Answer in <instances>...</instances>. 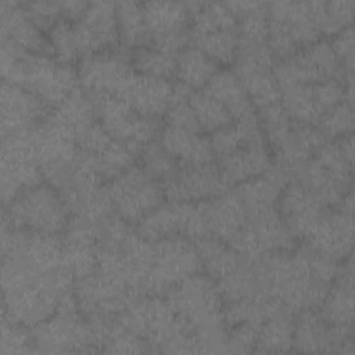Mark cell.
I'll use <instances>...</instances> for the list:
<instances>
[{
	"mask_svg": "<svg viewBox=\"0 0 355 355\" xmlns=\"http://www.w3.org/2000/svg\"><path fill=\"white\" fill-rule=\"evenodd\" d=\"M258 270L262 294L280 300L293 312L319 308L330 288L315 276L305 245L262 257Z\"/></svg>",
	"mask_w": 355,
	"mask_h": 355,
	"instance_id": "obj_1",
	"label": "cell"
},
{
	"mask_svg": "<svg viewBox=\"0 0 355 355\" xmlns=\"http://www.w3.org/2000/svg\"><path fill=\"white\" fill-rule=\"evenodd\" d=\"M0 67L3 80L18 85L47 105L60 104L79 85L78 69L47 54L29 53L10 40L1 39Z\"/></svg>",
	"mask_w": 355,
	"mask_h": 355,
	"instance_id": "obj_2",
	"label": "cell"
},
{
	"mask_svg": "<svg viewBox=\"0 0 355 355\" xmlns=\"http://www.w3.org/2000/svg\"><path fill=\"white\" fill-rule=\"evenodd\" d=\"M69 209L60 191L49 183L24 189L10 202L4 218L14 226L33 233H62L69 222Z\"/></svg>",
	"mask_w": 355,
	"mask_h": 355,
	"instance_id": "obj_3",
	"label": "cell"
},
{
	"mask_svg": "<svg viewBox=\"0 0 355 355\" xmlns=\"http://www.w3.org/2000/svg\"><path fill=\"white\" fill-rule=\"evenodd\" d=\"M166 301L193 333L209 326L222 324L223 298L219 288L208 275L194 273L166 293Z\"/></svg>",
	"mask_w": 355,
	"mask_h": 355,
	"instance_id": "obj_4",
	"label": "cell"
},
{
	"mask_svg": "<svg viewBox=\"0 0 355 355\" xmlns=\"http://www.w3.org/2000/svg\"><path fill=\"white\" fill-rule=\"evenodd\" d=\"M153 244L147 295L166 294L173 286L200 272L201 262L194 241L184 237H169L153 241Z\"/></svg>",
	"mask_w": 355,
	"mask_h": 355,
	"instance_id": "obj_5",
	"label": "cell"
},
{
	"mask_svg": "<svg viewBox=\"0 0 355 355\" xmlns=\"http://www.w3.org/2000/svg\"><path fill=\"white\" fill-rule=\"evenodd\" d=\"M104 190L112 211L128 222H137L165 198L159 182L148 176L141 166H130L111 179Z\"/></svg>",
	"mask_w": 355,
	"mask_h": 355,
	"instance_id": "obj_6",
	"label": "cell"
},
{
	"mask_svg": "<svg viewBox=\"0 0 355 355\" xmlns=\"http://www.w3.org/2000/svg\"><path fill=\"white\" fill-rule=\"evenodd\" d=\"M0 187L4 204L18 193L39 184L43 173L36 158L31 130L3 135Z\"/></svg>",
	"mask_w": 355,
	"mask_h": 355,
	"instance_id": "obj_7",
	"label": "cell"
},
{
	"mask_svg": "<svg viewBox=\"0 0 355 355\" xmlns=\"http://www.w3.org/2000/svg\"><path fill=\"white\" fill-rule=\"evenodd\" d=\"M89 97L92 98L96 118L111 137L139 151L147 143L153 141L158 129L155 118L140 115L125 100L116 96L89 94Z\"/></svg>",
	"mask_w": 355,
	"mask_h": 355,
	"instance_id": "obj_8",
	"label": "cell"
},
{
	"mask_svg": "<svg viewBox=\"0 0 355 355\" xmlns=\"http://www.w3.org/2000/svg\"><path fill=\"white\" fill-rule=\"evenodd\" d=\"M35 349L39 352H89L98 351L93 330L79 311H55L36 324L32 331Z\"/></svg>",
	"mask_w": 355,
	"mask_h": 355,
	"instance_id": "obj_9",
	"label": "cell"
},
{
	"mask_svg": "<svg viewBox=\"0 0 355 355\" xmlns=\"http://www.w3.org/2000/svg\"><path fill=\"white\" fill-rule=\"evenodd\" d=\"M151 46L178 55L187 47L190 35V8L180 1L143 3Z\"/></svg>",
	"mask_w": 355,
	"mask_h": 355,
	"instance_id": "obj_10",
	"label": "cell"
},
{
	"mask_svg": "<svg viewBox=\"0 0 355 355\" xmlns=\"http://www.w3.org/2000/svg\"><path fill=\"white\" fill-rule=\"evenodd\" d=\"M136 71L122 54L104 50L79 60V85L89 94H111L121 97Z\"/></svg>",
	"mask_w": 355,
	"mask_h": 355,
	"instance_id": "obj_11",
	"label": "cell"
},
{
	"mask_svg": "<svg viewBox=\"0 0 355 355\" xmlns=\"http://www.w3.org/2000/svg\"><path fill=\"white\" fill-rule=\"evenodd\" d=\"M75 297L78 308L86 319H111L139 295H135L121 282L96 270L76 280Z\"/></svg>",
	"mask_w": 355,
	"mask_h": 355,
	"instance_id": "obj_12",
	"label": "cell"
},
{
	"mask_svg": "<svg viewBox=\"0 0 355 355\" xmlns=\"http://www.w3.org/2000/svg\"><path fill=\"white\" fill-rule=\"evenodd\" d=\"M304 243V245L337 261H345L351 255L354 244L352 191L344 197L340 207L326 208L320 214Z\"/></svg>",
	"mask_w": 355,
	"mask_h": 355,
	"instance_id": "obj_13",
	"label": "cell"
},
{
	"mask_svg": "<svg viewBox=\"0 0 355 355\" xmlns=\"http://www.w3.org/2000/svg\"><path fill=\"white\" fill-rule=\"evenodd\" d=\"M293 347L304 352H354L352 327L331 326L313 309L300 311L294 320Z\"/></svg>",
	"mask_w": 355,
	"mask_h": 355,
	"instance_id": "obj_14",
	"label": "cell"
},
{
	"mask_svg": "<svg viewBox=\"0 0 355 355\" xmlns=\"http://www.w3.org/2000/svg\"><path fill=\"white\" fill-rule=\"evenodd\" d=\"M220 171L212 162L204 165H183L162 183L168 201H208L226 191Z\"/></svg>",
	"mask_w": 355,
	"mask_h": 355,
	"instance_id": "obj_15",
	"label": "cell"
},
{
	"mask_svg": "<svg viewBox=\"0 0 355 355\" xmlns=\"http://www.w3.org/2000/svg\"><path fill=\"white\" fill-rule=\"evenodd\" d=\"M80 57L110 50L119 37L115 3L92 1L80 19L73 22Z\"/></svg>",
	"mask_w": 355,
	"mask_h": 355,
	"instance_id": "obj_16",
	"label": "cell"
},
{
	"mask_svg": "<svg viewBox=\"0 0 355 355\" xmlns=\"http://www.w3.org/2000/svg\"><path fill=\"white\" fill-rule=\"evenodd\" d=\"M0 103L3 135L28 132L49 115L47 104L40 97L6 80L1 83Z\"/></svg>",
	"mask_w": 355,
	"mask_h": 355,
	"instance_id": "obj_17",
	"label": "cell"
},
{
	"mask_svg": "<svg viewBox=\"0 0 355 355\" xmlns=\"http://www.w3.org/2000/svg\"><path fill=\"white\" fill-rule=\"evenodd\" d=\"M175 85L169 79L137 73L133 76L121 98L140 115L157 118L166 114L173 100Z\"/></svg>",
	"mask_w": 355,
	"mask_h": 355,
	"instance_id": "obj_18",
	"label": "cell"
},
{
	"mask_svg": "<svg viewBox=\"0 0 355 355\" xmlns=\"http://www.w3.org/2000/svg\"><path fill=\"white\" fill-rule=\"evenodd\" d=\"M0 26L1 39L12 42L29 53L44 54L50 47L43 31L29 18L24 6L17 1H0Z\"/></svg>",
	"mask_w": 355,
	"mask_h": 355,
	"instance_id": "obj_19",
	"label": "cell"
},
{
	"mask_svg": "<svg viewBox=\"0 0 355 355\" xmlns=\"http://www.w3.org/2000/svg\"><path fill=\"white\" fill-rule=\"evenodd\" d=\"M288 182L287 172L279 165H272L265 173L237 184L234 193L243 202L248 216L277 208L279 197Z\"/></svg>",
	"mask_w": 355,
	"mask_h": 355,
	"instance_id": "obj_20",
	"label": "cell"
},
{
	"mask_svg": "<svg viewBox=\"0 0 355 355\" xmlns=\"http://www.w3.org/2000/svg\"><path fill=\"white\" fill-rule=\"evenodd\" d=\"M272 166V158L265 141L250 143L222 158L219 171L225 183L237 186L265 173Z\"/></svg>",
	"mask_w": 355,
	"mask_h": 355,
	"instance_id": "obj_21",
	"label": "cell"
},
{
	"mask_svg": "<svg viewBox=\"0 0 355 355\" xmlns=\"http://www.w3.org/2000/svg\"><path fill=\"white\" fill-rule=\"evenodd\" d=\"M320 318L331 326L352 327L354 320V270L352 259L344 261V266L330 286L326 297L318 308Z\"/></svg>",
	"mask_w": 355,
	"mask_h": 355,
	"instance_id": "obj_22",
	"label": "cell"
},
{
	"mask_svg": "<svg viewBox=\"0 0 355 355\" xmlns=\"http://www.w3.org/2000/svg\"><path fill=\"white\" fill-rule=\"evenodd\" d=\"M204 211L209 236L225 243H229L247 222L245 208L234 191H225L215 198L204 201Z\"/></svg>",
	"mask_w": 355,
	"mask_h": 355,
	"instance_id": "obj_23",
	"label": "cell"
},
{
	"mask_svg": "<svg viewBox=\"0 0 355 355\" xmlns=\"http://www.w3.org/2000/svg\"><path fill=\"white\" fill-rule=\"evenodd\" d=\"M159 143L183 165L209 164L215 155L209 137L171 125L161 130Z\"/></svg>",
	"mask_w": 355,
	"mask_h": 355,
	"instance_id": "obj_24",
	"label": "cell"
},
{
	"mask_svg": "<svg viewBox=\"0 0 355 355\" xmlns=\"http://www.w3.org/2000/svg\"><path fill=\"white\" fill-rule=\"evenodd\" d=\"M268 18L283 22L300 49L320 39L309 1H273L268 4Z\"/></svg>",
	"mask_w": 355,
	"mask_h": 355,
	"instance_id": "obj_25",
	"label": "cell"
},
{
	"mask_svg": "<svg viewBox=\"0 0 355 355\" xmlns=\"http://www.w3.org/2000/svg\"><path fill=\"white\" fill-rule=\"evenodd\" d=\"M202 90L225 105L236 121L255 114L254 104L233 69H218Z\"/></svg>",
	"mask_w": 355,
	"mask_h": 355,
	"instance_id": "obj_26",
	"label": "cell"
},
{
	"mask_svg": "<svg viewBox=\"0 0 355 355\" xmlns=\"http://www.w3.org/2000/svg\"><path fill=\"white\" fill-rule=\"evenodd\" d=\"M294 319L293 311L280 300H276L269 316L259 329L255 351L284 352L293 348Z\"/></svg>",
	"mask_w": 355,
	"mask_h": 355,
	"instance_id": "obj_27",
	"label": "cell"
},
{
	"mask_svg": "<svg viewBox=\"0 0 355 355\" xmlns=\"http://www.w3.org/2000/svg\"><path fill=\"white\" fill-rule=\"evenodd\" d=\"M201 266L212 280H219L232 270H234L244 259L227 243L214 237L205 236L194 241Z\"/></svg>",
	"mask_w": 355,
	"mask_h": 355,
	"instance_id": "obj_28",
	"label": "cell"
},
{
	"mask_svg": "<svg viewBox=\"0 0 355 355\" xmlns=\"http://www.w3.org/2000/svg\"><path fill=\"white\" fill-rule=\"evenodd\" d=\"M218 71V64L196 46H187L176 55L179 82L193 89H204Z\"/></svg>",
	"mask_w": 355,
	"mask_h": 355,
	"instance_id": "obj_29",
	"label": "cell"
},
{
	"mask_svg": "<svg viewBox=\"0 0 355 355\" xmlns=\"http://www.w3.org/2000/svg\"><path fill=\"white\" fill-rule=\"evenodd\" d=\"M136 232L148 241L182 237L178 204L175 201L159 204L137 220Z\"/></svg>",
	"mask_w": 355,
	"mask_h": 355,
	"instance_id": "obj_30",
	"label": "cell"
},
{
	"mask_svg": "<svg viewBox=\"0 0 355 355\" xmlns=\"http://www.w3.org/2000/svg\"><path fill=\"white\" fill-rule=\"evenodd\" d=\"M191 37L216 32L237 29V19L226 3H189Z\"/></svg>",
	"mask_w": 355,
	"mask_h": 355,
	"instance_id": "obj_31",
	"label": "cell"
},
{
	"mask_svg": "<svg viewBox=\"0 0 355 355\" xmlns=\"http://www.w3.org/2000/svg\"><path fill=\"white\" fill-rule=\"evenodd\" d=\"M49 115L54 121L69 129L73 135L96 121L92 98L83 89L79 87H76L60 104H57L53 112H50Z\"/></svg>",
	"mask_w": 355,
	"mask_h": 355,
	"instance_id": "obj_32",
	"label": "cell"
},
{
	"mask_svg": "<svg viewBox=\"0 0 355 355\" xmlns=\"http://www.w3.org/2000/svg\"><path fill=\"white\" fill-rule=\"evenodd\" d=\"M116 25L121 42L128 47L147 46L150 33L146 25L143 3L126 0L115 3Z\"/></svg>",
	"mask_w": 355,
	"mask_h": 355,
	"instance_id": "obj_33",
	"label": "cell"
},
{
	"mask_svg": "<svg viewBox=\"0 0 355 355\" xmlns=\"http://www.w3.org/2000/svg\"><path fill=\"white\" fill-rule=\"evenodd\" d=\"M280 104L290 119L318 125L322 118V112L316 104L312 85H293L280 90Z\"/></svg>",
	"mask_w": 355,
	"mask_h": 355,
	"instance_id": "obj_34",
	"label": "cell"
},
{
	"mask_svg": "<svg viewBox=\"0 0 355 355\" xmlns=\"http://www.w3.org/2000/svg\"><path fill=\"white\" fill-rule=\"evenodd\" d=\"M313 19L320 35L334 36L341 29L352 25L354 0L309 1Z\"/></svg>",
	"mask_w": 355,
	"mask_h": 355,
	"instance_id": "obj_35",
	"label": "cell"
},
{
	"mask_svg": "<svg viewBox=\"0 0 355 355\" xmlns=\"http://www.w3.org/2000/svg\"><path fill=\"white\" fill-rule=\"evenodd\" d=\"M189 103L196 114L200 130L212 133L233 122V116L225 105L204 90L191 92Z\"/></svg>",
	"mask_w": 355,
	"mask_h": 355,
	"instance_id": "obj_36",
	"label": "cell"
},
{
	"mask_svg": "<svg viewBox=\"0 0 355 355\" xmlns=\"http://www.w3.org/2000/svg\"><path fill=\"white\" fill-rule=\"evenodd\" d=\"M137 154H140V151L135 147L112 139L101 153L92 157L100 176L103 179L111 180L133 166Z\"/></svg>",
	"mask_w": 355,
	"mask_h": 355,
	"instance_id": "obj_37",
	"label": "cell"
},
{
	"mask_svg": "<svg viewBox=\"0 0 355 355\" xmlns=\"http://www.w3.org/2000/svg\"><path fill=\"white\" fill-rule=\"evenodd\" d=\"M132 65L137 73L169 79L176 75V55L158 50L153 46H141L135 49L132 54Z\"/></svg>",
	"mask_w": 355,
	"mask_h": 355,
	"instance_id": "obj_38",
	"label": "cell"
},
{
	"mask_svg": "<svg viewBox=\"0 0 355 355\" xmlns=\"http://www.w3.org/2000/svg\"><path fill=\"white\" fill-rule=\"evenodd\" d=\"M191 39L194 46L212 58L216 64H230L236 58L239 49L237 29L209 32Z\"/></svg>",
	"mask_w": 355,
	"mask_h": 355,
	"instance_id": "obj_39",
	"label": "cell"
},
{
	"mask_svg": "<svg viewBox=\"0 0 355 355\" xmlns=\"http://www.w3.org/2000/svg\"><path fill=\"white\" fill-rule=\"evenodd\" d=\"M141 169L157 182L165 183L179 169V161L159 143L150 141L140 151Z\"/></svg>",
	"mask_w": 355,
	"mask_h": 355,
	"instance_id": "obj_40",
	"label": "cell"
},
{
	"mask_svg": "<svg viewBox=\"0 0 355 355\" xmlns=\"http://www.w3.org/2000/svg\"><path fill=\"white\" fill-rule=\"evenodd\" d=\"M47 40L57 61L71 65L80 57L78 43H76L73 22L65 18L58 19L47 31Z\"/></svg>",
	"mask_w": 355,
	"mask_h": 355,
	"instance_id": "obj_41",
	"label": "cell"
},
{
	"mask_svg": "<svg viewBox=\"0 0 355 355\" xmlns=\"http://www.w3.org/2000/svg\"><path fill=\"white\" fill-rule=\"evenodd\" d=\"M354 107L348 100H343L329 111H326L318 122V129L326 139H338L352 133Z\"/></svg>",
	"mask_w": 355,
	"mask_h": 355,
	"instance_id": "obj_42",
	"label": "cell"
},
{
	"mask_svg": "<svg viewBox=\"0 0 355 355\" xmlns=\"http://www.w3.org/2000/svg\"><path fill=\"white\" fill-rule=\"evenodd\" d=\"M62 265L76 280L94 273L98 265L96 247L62 241Z\"/></svg>",
	"mask_w": 355,
	"mask_h": 355,
	"instance_id": "obj_43",
	"label": "cell"
},
{
	"mask_svg": "<svg viewBox=\"0 0 355 355\" xmlns=\"http://www.w3.org/2000/svg\"><path fill=\"white\" fill-rule=\"evenodd\" d=\"M302 50L313 62V65L318 68L323 79H338L344 82L345 73H344L343 65L338 57L336 55L334 50L331 49L330 42L319 39L311 43L309 46L302 47Z\"/></svg>",
	"mask_w": 355,
	"mask_h": 355,
	"instance_id": "obj_44",
	"label": "cell"
},
{
	"mask_svg": "<svg viewBox=\"0 0 355 355\" xmlns=\"http://www.w3.org/2000/svg\"><path fill=\"white\" fill-rule=\"evenodd\" d=\"M25 326L11 322L7 318H3L1 324V348L3 355L10 354H26L33 352L35 344L33 337L24 330Z\"/></svg>",
	"mask_w": 355,
	"mask_h": 355,
	"instance_id": "obj_45",
	"label": "cell"
},
{
	"mask_svg": "<svg viewBox=\"0 0 355 355\" xmlns=\"http://www.w3.org/2000/svg\"><path fill=\"white\" fill-rule=\"evenodd\" d=\"M112 139L114 137H111V135L98 121L89 123L75 135L78 150L90 155L101 153Z\"/></svg>",
	"mask_w": 355,
	"mask_h": 355,
	"instance_id": "obj_46",
	"label": "cell"
},
{
	"mask_svg": "<svg viewBox=\"0 0 355 355\" xmlns=\"http://www.w3.org/2000/svg\"><path fill=\"white\" fill-rule=\"evenodd\" d=\"M259 329L261 327L250 323H240L233 327H229L227 338H226L227 352L244 354V352L255 351Z\"/></svg>",
	"mask_w": 355,
	"mask_h": 355,
	"instance_id": "obj_47",
	"label": "cell"
},
{
	"mask_svg": "<svg viewBox=\"0 0 355 355\" xmlns=\"http://www.w3.org/2000/svg\"><path fill=\"white\" fill-rule=\"evenodd\" d=\"M29 18L42 29L49 31L62 15L60 1H49V0H40V1H28L22 4Z\"/></svg>",
	"mask_w": 355,
	"mask_h": 355,
	"instance_id": "obj_48",
	"label": "cell"
},
{
	"mask_svg": "<svg viewBox=\"0 0 355 355\" xmlns=\"http://www.w3.org/2000/svg\"><path fill=\"white\" fill-rule=\"evenodd\" d=\"M89 3L82 1V0H68V1H60L61 11L65 19L76 22L78 19L82 18V15L86 11Z\"/></svg>",
	"mask_w": 355,
	"mask_h": 355,
	"instance_id": "obj_49",
	"label": "cell"
}]
</instances>
